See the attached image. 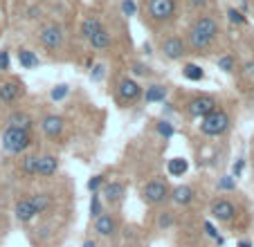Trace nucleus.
Returning <instances> with one entry per match:
<instances>
[{
	"mask_svg": "<svg viewBox=\"0 0 254 247\" xmlns=\"http://www.w3.org/2000/svg\"><path fill=\"white\" fill-rule=\"evenodd\" d=\"M221 36V23L214 14L209 11H202L196 14L193 20L189 23L187 34H185V41H187L189 54H209L211 48L216 45Z\"/></svg>",
	"mask_w": 254,
	"mask_h": 247,
	"instance_id": "f257e3e1",
	"label": "nucleus"
},
{
	"mask_svg": "<svg viewBox=\"0 0 254 247\" xmlns=\"http://www.w3.org/2000/svg\"><path fill=\"white\" fill-rule=\"evenodd\" d=\"M142 16L144 25L162 32L178 20V0H142Z\"/></svg>",
	"mask_w": 254,
	"mask_h": 247,
	"instance_id": "f03ea898",
	"label": "nucleus"
},
{
	"mask_svg": "<svg viewBox=\"0 0 254 247\" xmlns=\"http://www.w3.org/2000/svg\"><path fill=\"white\" fill-rule=\"evenodd\" d=\"M29 146H32V133L29 130L16 128V126H7L2 130V151L7 155H23Z\"/></svg>",
	"mask_w": 254,
	"mask_h": 247,
	"instance_id": "7ed1b4c3",
	"label": "nucleus"
},
{
	"mask_svg": "<svg viewBox=\"0 0 254 247\" xmlns=\"http://www.w3.org/2000/svg\"><path fill=\"white\" fill-rule=\"evenodd\" d=\"M230 115L225 113L223 108H216L214 113H209L207 117L200 119V133L207 135V137H221L230 130Z\"/></svg>",
	"mask_w": 254,
	"mask_h": 247,
	"instance_id": "20e7f679",
	"label": "nucleus"
},
{
	"mask_svg": "<svg viewBox=\"0 0 254 247\" xmlns=\"http://www.w3.org/2000/svg\"><path fill=\"white\" fill-rule=\"evenodd\" d=\"M39 43L48 52L57 54L65 45V32H63V27L59 23H45L39 27Z\"/></svg>",
	"mask_w": 254,
	"mask_h": 247,
	"instance_id": "39448f33",
	"label": "nucleus"
},
{
	"mask_svg": "<svg viewBox=\"0 0 254 247\" xmlns=\"http://www.w3.org/2000/svg\"><path fill=\"white\" fill-rule=\"evenodd\" d=\"M160 52L167 61H183L185 57L189 54L187 41L178 34H167V36L160 38Z\"/></svg>",
	"mask_w": 254,
	"mask_h": 247,
	"instance_id": "423d86ee",
	"label": "nucleus"
},
{
	"mask_svg": "<svg viewBox=\"0 0 254 247\" xmlns=\"http://www.w3.org/2000/svg\"><path fill=\"white\" fill-rule=\"evenodd\" d=\"M169 185L164 180H151L142 186V200L146 204H160L169 198Z\"/></svg>",
	"mask_w": 254,
	"mask_h": 247,
	"instance_id": "0eeeda50",
	"label": "nucleus"
},
{
	"mask_svg": "<svg viewBox=\"0 0 254 247\" xmlns=\"http://www.w3.org/2000/svg\"><path fill=\"white\" fill-rule=\"evenodd\" d=\"M216 108H218V101L211 95H198V97H193V99H189V104H187V113L196 119L207 117V115L214 113Z\"/></svg>",
	"mask_w": 254,
	"mask_h": 247,
	"instance_id": "6e6552de",
	"label": "nucleus"
},
{
	"mask_svg": "<svg viewBox=\"0 0 254 247\" xmlns=\"http://www.w3.org/2000/svg\"><path fill=\"white\" fill-rule=\"evenodd\" d=\"M139 97H142V86H139L135 79L124 76V79L117 83V99H120L122 104H135Z\"/></svg>",
	"mask_w": 254,
	"mask_h": 247,
	"instance_id": "1a4fd4ad",
	"label": "nucleus"
},
{
	"mask_svg": "<svg viewBox=\"0 0 254 247\" xmlns=\"http://www.w3.org/2000/svg\"><path fill=\"white\" fill-rule=\"evenodd\" d=\"M25 95V86L23 81L18 79H7L0 83V101L2 104H16L20 97Z\"/></svg>",
	"mask_w": 254,
	"mask_h": 247,
	"instance_id": "9d476101",
	"label": "nucleus"
},
{
	"mask_svg": "<svg viewBox=\"0 0 254 247\" xmlns=\"http://www.w3.org/2000/svg\"><path fill=\"white\" fill-rule=\"evenodd\" d=\"M209 214H211V218H216L218 223H230V220L236 216V207L230 202V200L218 198V200H214V202H211Z\"/></svg>",
	"mask_w": 254,
	"mask_h": 247,
	"instance_id": "9b49d317",
	"label": "nucleus"
},
{
	"mask_svg": "<svg viewBox=\"0 0 254 247\" xmlns=\"http://www.w3.org/2000/svg\"><path fill=\"white\" fill-rule=\"evenodd\" d=\"M41 130L45 133V137L57 139V137H61L63 130H65V122H63L61 115H45V117L41 119Z\"/></svg>",
	"mask_w": 254,
	"mask_h": 247,
	"instance_id": "f8f14e48",
	"label": "nucleus"
},
{
	"mask_svg": "<svg viewBox=\"0 0 254 247\" xmlns=\"http://www.w3.org/2000/svg\"><path fill=\"white\" fill-rule=\"evenodd\" d=\"M95 232L104 238H111L117 234V218L111 214H101L95 218Z\"/></svg>",
	"mask_w": 254,
	"mask_h": 247,
	"instance_id": "ddd939ff",
	"label": "nucleus"
},
{
	"mask_svg": "<svg viewBox=\"0 0 254 247\" xmlns=\"http://www.w3.org/2000/svg\"><path fill=\"white\" fill-rule=\"evenodd\" d=\"M124 193H126V186L122 185V182H117V180L104 182V186H101V195L106 198V202H111V204L122 202Z\"/></svg>",
	"mask_w": 254,
	"mask_h": 247,
	"instance_id": "4468645a",
	"label": "nucleus"
},
{
	"mask_svg": "<svg viewBox=\"0 0 254 247\" xmlns=\"http://www.w3.org/2000/svg\"><path fill=\"white\" fill-rule=\"evenodd\" d=\"M14 214H16V218H18L20 223H29V220H34L36 216H39V214H36V209H34V204H32V200H29V198L16 200Z\"/></svg>",
	"mask_w": 254,
	"mask_h": 247,
	"instance_id": "2eb2a0df",
	"label": "nucleus"
},
{
	"mask_svg": "<svg viewBox=\"0 0 254 247\" xmlns=\"http://www.w3.org/2000/svg\"><path fill=\"white\" fill-rule=\"evenodd\" d=\"M57 171H59L57 155H41L39 157V171H36L39 178H52V176H57Z\"/></svg>",
	"mask_w": 254,
	"mask_h": 247,
	"instance_id": "dca6fc26",
	"label": "nucleus"
},
{
	"mask_svg": "<svg viewBox=\"0 0 254 247\" xmlns=\"http://www.w3.org/2000/svg\"><path fill=\"white\" fill-rule=\"evenodd\" d=\"M99 29H104V23H101L97 16H86L81 23V36L86 38V41H90L92 36H95Z\"/></svg>",
	"mask_w": 254,
	"mask_h": 247,
	"instance_id": "f3484780",
	"label": "nucleus"
},
{
	"mask_svg": "<svg viewBox=\"0 0 254 247\" xmlns=\"http://www.w3.org/2000/svg\"><path fill=\"white\" fill-rule=\"evenodd\" d=\"M88 43H90L92 50H108L113 45V34L104 27V29H99V32H97L95 36L88 41Z\"/></svg>",
	"mask_w": 254,
	"mask_h": 247,
	"instance_id": "a211bd4d",
	"label": "nucleus"
},
{
	"mask_svg": "<svg viewBox=\"0 0 254 247\" xmlns=\"http://www.w3.org/2000/svg\"><path fill=\"white\" fill-rule=\"evenodd\" d=\"M7 126H16V128L32 130L34 119L29 117L27 113H23V110H16V113H11V115H9V119H7Z\"/></svg>",
	"mask_w": 254,
	"mask_h": 247,
	"instance_id": "6ab92c4d",
	"label": "nucleus"
},
{
	"mask_svg": "<svg viewBox=\"0 0 254 247\" xmlns=\"http://www.w3.org/2000/svg\"><path fill=\"white\" fill-rule=\"evenodd\" d=\"M169 195H171V200L176 204H183L185 207V204H189L193 200V189L191 186H187V185H180V186H176Z\"/></svg>",
	"mask_w": 254,
	"mask_h": 247,
	"instance_id": "aec40b11",
	"label": "nucleus"
},
{
	"mask_svg": "<svg viewBox=\"0 0 254 247\" xmlns=\"http://www.w3.org/2000/svg\"><path fill=\"white\" fill-rule=\"evenodd\" d=\"M16 57H18V63H20L23 70H34V67H39V63H41L39 57H36L32 50H27V48H20Z\"/></svg>",
	"mask_w": 254,
	"mask_h": 247,
	"instance_id": "412c9836",
	"label": "nucleus"
},
{
	"mask_svg": "<svg viewBox=\"0 0 254 247\" xmlns=\"http://www.w3.org/2000/svg\"><path fill=\"white\" fill-rule=\"evenodd\" d=\"M144 99H146V104H160V101L167 99V88L160 86V83H153V86L146 88Z\"/></svg>",
	"mask_w": 254,
	"mask_h": 247,
	"instance_id": "4be33fe9",
	"label": "nucleus"
},
{
	"mask_svg": "<svg viewBox=\"0 0 254 247\" xmlns=\"http://www.w3.org/2000/svg\"><path fill=\"white\" fill-rule=\"evenodd\" d=\"M29 200H32L36 214H45V211L52 207V202H54L50 193H34V195H29Z\"/></svg>",
	"mask_w": 254,
	"mask_h": 247,
	"instance_id": "5701e85b",
	"label": "nucleus"
},
{
	"mask_svg": "<svg viewBox=\"0 0 254 247\" xmlns=\"http://www.w3.org/2000/svg\"><path fill=\"white\" fill-rule=\"evenodd\" d=\"M187 169H189V162L185 160V157H173V160H169V164H167L169 176H173V178L185 176V173H187Z\"/></svg>",
	"mask_w": 254,
	"mask_h": 247,
	"instance_id": "b1692460",
	"label": "nucleus"
},
{
	"mask_svg": "<svg viewBox=\"0 0 254 247\" xmlns=\"http://www.w3.org/2000/svg\"><path fill=\"white\" fill-rule=\"evenodd\" d=\"M39 157L41 155H23L20 157V171L25 176H36V171H39Z\"/></svg>",
	"mask_w": 254,
	"mask_h": 247,
	"instance_id": "393cba45",
	"label": "nucleus"
},
{
	"mask_svg": "<svg viewBox=\"0 0 254 247\" xmlns=\"http://www.w3.org/2000/svg\"><path fill=\"white\" fill-rule=\"evenodd\" d=\"M183 76L189 81H202L205 79V72H202L200 65H196V63H185L183 65Z\"/></svg>",
	"mask_w": 254,
	"mask_h": 247,
	"instance_id": "a878e982",
	"label": "nucleus"
},
{
	"mask_svg": "<svg viewBox=\"0 0 254 247\" xmlns=\"http://www.w3.org/2000/svg\"><path fill=\"white\" fill-rule=\"evenodd\" d=\"M183 2L187 7V11H191V14H202L211 5V0H183Z\"/></svg>",
	"mask_w": 254,
	"mask_h": 247,
	"instance_id": "bb28decb",
	"label": "nucleus"
},
{
	"mask_svg": "<svg viewBox=\"0 0 254 247\" xmlns=\"http://www.w3.org/2000/svg\"><path fill=\"white\" fill-rule=\"evenodd\" d=\"M216 63H218V70L227 72V74H232V72L236 70V61H234L232 54H223V57H218L216 59Z\"/></svg>",
	"mask_w": 254,
	"mask_h": 247,
	"instance_id": "cd10ccee",
	"label": "nucleus"
},
{
	"mask_svg": "<svg viewBox=\"0 0 254 247\" xmlns=\"http://www.w3.org/2000/svg\"><path fill=\"white\" fill-rule=\"evenodd\" d=\"M104 214V207H101V198L97 193H92V200H90V216L97 218V216Z\"/></svg>",
	"mask_w": 254,
	"mask_h": 247,
	"instance_id": "c85d7f7f",
	"label": "nucleus"
},
{
	"mask_svg": "<svg viewBox=\"0 0 254 247\" xmlns=\"http://www.w3.org/2000/svg\"><path fill=\"white\" fill-rule=\"evenodd\" d=\"M70 92V88L65 86V83H61V86H57V88H52V92H50V97H52L54 101H61V99H65V95Z\"/></svg>",
	"mask_w": 254,
	"mask_h": 247,
	"instance_id": "c756f323",
	"label": "nucleus"
},
{
	"mask_svg": "<svg viewBox=\"0 0 254 247\" xmlns=\"http://www.w3.org/2000/svg\"><path fill=\"white\" fill-rule=\"evenodd\" d=\"M227 18H230V23H234V25H245V16L241 14L239 9H227Z\"/></svg>",
	"mask_w": 254,
	"mask_h": 247,
	"instance_id": "7c9ffc66",
	"label": "nucleus"
},
{
	"mask_svg": "<svg viewBox=\"0 0 254 247\" xmlns=\"http://www.w3.org/2000/svg\"><path fill=\"white\" fill-rule=\"evenodd\" d=\"M101 186H104V176H95L88 180V191H90V193H97Z\"/></svg>",
	"mask_w": 254,
	"mask_h": 247,
	"instance_id": "2f4dec72",
	"label": "nucleus"
},
{
	"mask_svg": "<svg viewBox=\"0 0 254 247\" xmlns=\"http://www.w3.org/2000/svg\"><path fill=\"white\" fill-rule=\"evenodd\" d=\"M135 11H137L135 0H122V14L124 16H135Z\"/></svg>",
	"mask_w": 254,
	"mask_h": 247,
	"instance_id": "473e14b6",
	"label": "nucleus"
},
{
	"mask_svg": "<svg viewBox=\"0 0 254 247\" xmlns=\"http://www.w3.org/2000/svg\"><path fill=\"white\" fill-rule=\"evenodd\" d=\"M11 67V59H9V52L7 50H0V70L7 72Z\"/></svg>",
	"mask_w": 254,
	"mask_h": 247,
	"instance_id": "72a5a7b5",
	"label": "nucleus"
},
{
	"mask_svg": "<svg viewBox=\"0 0 254 247\" xmlns=\"http://www.w3.org/2000/svg\"><path fill=\"white\" fill-rule=\"evenodd\" d=\"M205 232H207V236H209V238H214V241L218 243V245H223V243H225L221 236H218V232H216V227H214V225H211V223H205Z\"/></svg>",
	"mask_w": 254,
	"mask_h": 247,
	"instance_id": "f704fd0d",
	"label": "nucleus"
},
{
	"mask_svg": "<svg viewBox=\"0 0 254 247\" xmlns=\"http://www.w3.org/2000/svg\"><path fill=\"white\" fill-rule=\"evenodd\" d=\"M234 186H236L234 176H225L221 182H218V189H223V191H230V189H234Z\"/></svg>",
	"mask_w": 254,
	"mask_h": 247,
	"instance_id": "c9c22d12",
	"label": "nucleus"
},
{
	"mask_svg": "<svg viewBox=\"0 0 254 247\" xmlns=\"http://www.w3.org/2000/svg\"><path fill=\"white\" fill-rule=\"evenodd\" d=\"M171 223H173V216L169 214V211H162V214H160V218H158V227L164 229V227H169Z\"/></svg>",
	"mask_w": 254,
	"mask_h": 247,
	"instance_id": "e433bc0d",
	"label": "nucleus"
},
{
	"mask_svg": "<svg viewBox=\"0 0 254 247\" xmlns=\"http://www.w3.org/2000/svg\"><path fill=\"white\" fill-rule=\"evenodd\" d=\"M158 133L164 135V137H171V135H173V126L169 122H160L158 124Z\"/></svg>",
	"mask_w": 254,
	"mask_h": 247,
	"instance_id": "4c0bfd02",
	"label": "nucleus"
},
{
	"mask_svg": "<svg viewBox=\"0 0 254 247\" xmlns=\"http://www.w3.org/2000/svg\"><path fill=\"white\" fill-rule=\"evenodd\" d=\"M104 74H106V67L104 65H95L90 70V79L92 81H101V79H104Z\"/></svg>",
	"mask_w": 254,
	"mask_h": 247,
	"instance_id": "58836bf2",
	"label": "nucleus"
},
{
	"mask_svg": "<svg viewBox=\"0 0 254 247\" xmlns=\"http://www.w3.org/2000/svg\"><path fill=\"white\" fill-rule=\"evenodd\" d=\"M243 164H245V162H243V160H239V162L234 164V167H232V173H234V178H239V176H241V171H243Z\"/></svg>",
	"mask_w": 254,
	"mask_h": 247,
	"instance_id": "ea45409f",
	"label": "nucleus"
},
{
	"mask_svg": "<svg viewBox=\"0 0 254 247\" xmlns=\"http://www.w3.org/2000/svg\"><path fill=\"white\" fill-rule=\"evenodd\" d=\"M243 70H245V74H248V76H254V61H252V63H248V65H245Z\"/></svg>",
	"mask_w": 254,
	"mask_h": 247,
	"instance_id": "a19ab883",
	"label": "nucleus"
},
{
	"mask_svg": "<svg viewBox=\"0 0 254 247\" xmlns=\"http://www.w3.org/2000/svg\"><path fill=\"white\" fill-rule=\"evenodd\" d=\"M135 74H149V67H144V65H135Z\"/></svg>",
	"mask_w": 254,
	"mask_h": 247,
	"instance_id": "79ce46f5",
	"label": "nucleus"
},
{
	"mask_svg": "<svg viewBox=\"0 0 254 247\" xmlns=\"http://www.w3.org/2000/svg\"><path fill=\"white\" fill-rule=\"evenodd\" d=\"M236 247H252V241H239Z\"/></svg>",
	"mask_w": 254,
	"mask_h": 247,
	"instance_id": "37998d69",
	"label": "nucleus"
},
{
	"mask_svg": "<svg viewBox=\"0 0 254 247\" xmlns=\"http://www.w3.org/2000/svg\"><path fill=\"white\" fill-rule=\"evenodd\" d=\"M81 247H97V243H95V241H86Z\"/></svg>",
	"mask_w": 254,
	"mask_h": 247,
	"instance_id": "c03bdc74",
	"label": "nucleus"
},
{
	"mask_svg": "<svg viewBox=\"0 0 254 247\" xmlns=\"http://www.w3.org/2000/svg\"><path fill=\"white\" fill-rule=\"evenodd\" d=\"M252 106H254V95H252Z\"/></svg>",
	"mask_w": 254,
	"mask_h": 247,
	"instance_id": "a18cd8bd",
	"label": "nucleus"
}]
</instances>
